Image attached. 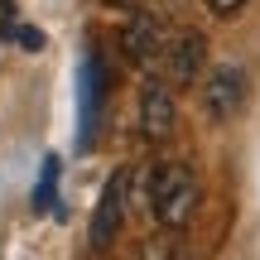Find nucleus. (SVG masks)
<instances>
[{
    "label": "nucleus",
    "mask_w": 260,
    "mask_h": 260,
    "mask_svg": "<svg viewBox=\"0 0 260 260\" xmlns=\"http://www.w3.org/2000/svg\"><path fill=\"white\" fill-rule=\"evenodd\" d=\"M198 203H203V188H198L193 164L164 159V164L149 169V212H154L159 232H183L193 222Z\"/></svg>",
    "instance_id": "1"
},
{
    "label": "nucleus",
    "mask_w": 260,
    "mask_h": 260,
    "mask_svg": "<svg viewBox=\"0 0 260 260\" xmlns=\"http://www.w3.org/2000/svg\"><path fill=\"white\" fill-rule=\"evenodd\" d=\"M125 203H130V169H116V174L106 178L102 198H96V212H92V251H106V246L121 236Z\"/></svg>",
    "instance_id": "2"
},
{
    "label": "nucleus",
    "mask_w": 260,
    "mask_h": 260,
    "mask_svg": "<svg viewBox=\"0 0 260 260\" xmlns=\"http://www.w3.org/2000/svg\"><path fill=\"white\" fill-rule=\"evenodd\" d=\"M246 106V73L236 63H217V73H207L203 82V111L212 121H232Z\"/></svg>",
    "instance_id": "3"
},
{
    "label": "nucleus",
    "mask_w": 260,
    "mask_h": 260,
    "mask_svg": "<svg viewBox=\"0 0 260 260\" xmlns=\"http://www.w3.org/2000/svg\"><path fill=\"white\" fill-rule=\"evenodd\" d=\"M174 125H178V102H174V92H169V82L149 77L145 92H140V130H145L149 145H164V140L174 135Z\"/></svg>",
    "instance_id": "4"
},
{
    "label": "nucleus",
    "mask_w": 260,
    "mask_h": 260,
    "mask_svg": "<svg viewBox=\"0 0 260 260\" xmlns=\"http://www.w3.org/2000/svg\"><path fill=\"white\" fill-rule=\"evenodd\" d=\"M203 58H207L203 29H178V34L164 44V73H169V82H174V87H193L198 73H203Z\"/></svg>",
    "instance_id": "5"
},
{
    "label": "nucleus",
    "mask_w": 260,
    "mask_h": 260,
    "mask_svg": "<svg viewBox=\"0 0 260 260\" xmlns=\"http://www.w3.org/2000/svg\"><path fill=\"white\" fill-rule=\"evenodd\" d=\"M164 24H159L149 10H135V15L125 19V29H121V48L130 53V63H140V68H149V63H159L164 58Z\"/></svg>",
    "instance_id": "6"
},
{
    "label": "nucleus",
    "mask_w": 260,
    "mask_h": 260,
    "mask_svg": "<svg viewBox=\"0 0 260 260\" xmlns=\"http://www.w3.org/2000/svg\"><path fill=\"white\" fill-rule=\"evenodd\" d=\"M102 102H106V68H102V58L92 53V58L82 63V149L92 145V135H96Z\"/></svg>",
    "instance_id": "7"
},
{
    "label": "nucleus",
    "mask_w": 260,
    "mask_h": 260,
    "mask_svg": "<svg viewBox=\"0 0 260 260\" xmlns=\"http://www.w3.org/2000/svg\"><path fill=\"white\" fill-rule=\"evenodd\" d=\"M140 260H188L183 255V236L178 232H154L145 246H140Z\"/></svg>",
    "instance_id": "8"
},
{
    "label": "nucleus",
    "mask_w": 260,
    "mask_h": 260,
    "mask_svg": "<svg viewBox=\"0 0 260 260\" xmlns=\"http://www.w3.org/2000/svg\"><path fill=\"white\" fill-rule=\"evenodd\" d=\"M53 188H58V159L48 154L44 159V174H39V188H34V207H48V203H53Z\"/></svg>",
    "instance_id": "9"
},
{
    "label": "nucleus",
    "mask_w": 260,
    "mask_h": 260,
    "mask_svg": "<svg viewBox=\"0 0 260 260\" xmlns=\"http://www.w3.org/2000/svg\"><path fill=\"white\" fill-rule=\"evenodd\" d=\"M5 39H15L19 48H44V34H39V29H29V24H10Z\"/></svg>",
    "instance_id": "10"
},
{
    "label": "nucleus",
    "mask_w": 260,
    "mask_h": 260,
    "mask_svg": "<svg viewBox=\"0 0 260 260\" xmlns=\"http://www.w3.org/2000/svg\"><path fill=\"white\" fill-rule=\"evenodd\" d=\"M203 5L212 10L217 19H236V15H241V10H246V0H203Z\"/></svg>",
    "instance_id": "11"
}]
</instances>
